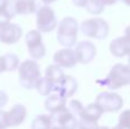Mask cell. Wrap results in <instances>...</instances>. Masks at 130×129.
Here are the masks:
<instances>
[{
    "mask_svg": "<svg viewBox=\"0 0 130 129\" xmlns=\"http://www.w3.org/2000/svg\"><path fill=\"white\" fill-rule=\"evenodd\" d=\"M57 34L56 38L59 45L63 47L71 48L78 41V32H79V24L78 21L74 17L67 16L64 17L61 22L57 24Z\"/></svg>",
    "mask_w": 130,
    "mask_h": 129,
    "instance_id": "obj_1",
    "label": "cell"
},
{
    "mask_svg": "<svg viewBox=\"0 0 130 129\" xmlns=\"http://www.w3.org/2000/svg\"><path fill=\"white\" fill-rule=\"evenodd\" d=\"M41 78V71L36 59H25L18 65V79L20 84L25 89L36 88Z\"/></svg>",
    "mask_w": 130,
    "mask_h": 129,
    "instance_id": "obj_2",
    "label": "cell"
},
{
    "mask_svg": "<svg viewBox=\"0 0 130 129\" xmlns=\"http://www.w3.org/2000/svg\"><path fill=\"white\" fill-rule=\"evenodd\" d=\"M99 84L106 86L111 90H117L124 86L130 85V66L122 63H118L112 66L107 77L104 80H99Z\"/></svg>",
    "mask_w": 130,
    "mask_h": 129,
    "instance_id": "obj_3",
    "label": "cell"
},
{
    "mask_svg": "<svg viewBox=\"0 0 130 129\" xmlns=\"http://www.w3.org/2000/svg\"><path fill=\"white\" fill-rule=\"evenodd\" d=\"M79 29L82 31V33L88 38L95 39H105L108 36L110 26L108 23L104 18L95 17V18H87L80 24Z\"/></svg>",
    "mask_w": 130,
    "mask_h": 129,
    "instance_id": "obj_4",
    "label": "cell"
},
{
    "mask_svg": "<svg viewBox=\"0 0 130 129\" xmlns=\"http://www.w3.org/2000/svg\"><path fill=\"white\" fill-rule=\"evenodd\" d=\"M37 27L41 33H48V32L54 31L57 27V18L55 15L54 9L48 5L40 6L37 9Z\"/></svg>",
    "mask_w": 130,
    "mask_h": 129,
    "instance_id": "obj_5",
    "label": "cell"
},
{
    "mask_svg": "<svg viewBox=\"0 0 130 129\" xmlns=\"http://www.w3.org/2000/svg\"><path fill=\"white\" fill-rule=\"evenodd\" d=\"M25 43L27 46L32 59H41L46 55V47L42 42V36L39 30H31L25 34Z\"/></svg>",
    "mask_w": 130,
    "mask_h": 129,
    "instance_id": "obj_6",
    "label": "cell"
},
{
    "mask_svg": "<svg viewBox=\"0 0 130 129\" xmlns=\"http://www.w3.org/2000/svg\"><path fill=\"white\" fill-rule=\"evenodd\" d=\"M96 103L101 106L103 112H118L123 106V98L117 93L103 91L96 97Z\"/></svg>",
    "mask_w": 130,
    "mask_h": 129,
    "instance_id": "obj_7",
    "label": "cell"
},
{
    "mask_svg": "<svg viewBox=\"0 0 130 129\" xmlns=\"http://www.w3.org/2000/svg\"><path fill=\"white\" fill-rule=\"evenodd\" d=\"M50 119H52L53 128L56 129H76L78 128V118L74 114L71 113L69 109L59 110L57 112L50 113Z\"/></svg>",
    "mask_w": 130,
    "mask_h": 129,
    "instance_id": "obj_8",
    "label": "cell"
},
{
    "mask_svg": "<svg viewBox=\"0 0 130 129\" xmlns=\"http://www.w3.org/2000/svg\"><path fill=\"white\" fill-rule=\"evenodd\" d=\"M74 46H75V48L73 50H74V54H75L78 63L88 64L94 61L95 56L97 54V49H96V46L91 41L83 40L75 43Z\"/></svg>",
    "mask_w": 130,
    "mask_h": 129,
    "instance_id": "obj_9",
    "label": "cell"
},
{
    "mask_svg": "<svg viewBox=\"0 0 130 129\" xmlns=\"http://www.w3.org/2000/svg\"><path fill=\"white\" fill-rule=\"evenodd\" d=\"M23 36V30L20 25L8 23L0 26V42L5 45H14L18 42Z\"/></svg>",
    "mask_w": 130,
    "mask_h": 129,
    "instance_id": "obj_10",
    "label": "cell"
},
{
    "mask_svg": "<svg viewBox=\"0 0 130 129\" xmlns=\"http://www.w3.org/2000/svg\"><path fill=\"white\" fill-rule=\"evenodd\" d=\"M53 59H54V64L65 69H72L78 63L74 50L72 48H67V47H64L62 49L57 50L54 54Z\"/></svg>",
    "mask_w": 130,
    "mask_h": 129,
    "instance_id": "obj_11",
    "label": "cell"
},
{
    "mask_svg": "<svg viewBox=\"0 0 130 129\" xmlns=\"http://www.w3.org/2000/svg\"><path fill=\"white\" fill-rule=\"evenodd\" d=\"M76 89H78V81L72 75H64L61 81L54 86V91H56L66 100L75 94Z\"/></svg>",
    "mask_w": 130,
    "mask_h": 129,
    "instance_id": "obj_12",
    "label": "cell"
},
{
    "mask_svg": "<svg viewBox=\"0 0 130 129\" xmlns=\"http://www.w3.org/2000/svg\"><path fill=\"white\" fill-rule=\"evenodd\" d=\"M110 52L114 57L130 56V38L118 37L110 42Z\"/></svg>",
    "mask_w": 130,
    "mask_h": 129,
    "instance_id": "obj_13",
    "label": "cell"
},
{
    "mask_svg": "<svg viewBox=\"0 0 130 129\" xmlns=\"http://www.w3.org/2000/svg\"><path fill=\"white\" fill-rule=\"evenodd\" d=\"M8 127H17L25 121L27 116L26 107L23 104H15L8 112H6Z\"/></svg>",
    "mask_w": 130,
    "mask_h": 129,
    "instance_id": "obj_14",
    "label": "cell"
},
{
    "mask_svg": "<svg viewBox=\"0 0 130 129\" xmlns=\"http://www.w3.org/2000/svg\"><path fill=\"white\" fill-rule=\"evenodd\" d=\"M103 110L101 109L98 104L96 102L91 103V104L87 105V106H83L82 111L79 114V119L83 121H87V122H92V123H97L98 120L102 118L103 116Z\"/></svg>",
    "mask_w": 130,
    "mask_h": 129,
    "instance_id": "obj_15",
    "label": "cell"
},
{
    "mask_svg": "<svg viewBox=\"0 0 130 129\" xmlns=\"http://www.w3.org/2000/svg\"><path fill=\"white\" fill-rule=\"evenodd\" d=\"M13 8L16 15H29L39 8L37 0H13Z\"/></svg>",
    "mask_w": 130,
    "mask_h": 129,
    "instance_id": "obj_16",
    "label": "cell"
},
{
    "mask_svg": "<svg viewBox=\"0 0 130 129\" xmlns=\"http://www.w3.org/2000/svg\"><path fill=\"white\" fill-rule=\"evenodd\" d=\"M64 107H66V98H64L57 93L48 95L47 100L45 101V109L50 113L57 112Z\"/></svg>",
    "mask_w": 130,
    "mask_h": 129,
    "instance_id": "obj_17",
    "label": "cell"
},
{
    "mask_svg": "<svg viewBox=\"0 0 130 129\" xmlns=\"http://www.w3.org/2000/svg\"><path fill=\"white\" fill-rule=\"evenodd\" d=\"M64 75H65V73H64L63 69H62L61 66L56 65V64L48 65L47 69H46V72H45V77L47 78L48 80H50V81L54 84V86L61 81Z\"/></svg>",
    "mask_w": 130,
    "mask_h": 129,
    "instance_id": "obj_18",
    "label": "cell"
},
{
    "mask_svg": "<svg viewBox=\"0 0 130 129\" xmlns=\"http://www.w3.org/2000/svg\"><path fill=\"white\" fill-rule=\"evenodd\" d=\"M53 123L50 116L48 114H40L36 117L31 123V129H52Z\"/></svg>",
    "mask_w": 130,
    "mask_h": 129,
    "instance_id": "obj_19",
    "label": "cell"
},
{
    "mask_svg": "<svg viewBox=\"0 0 130 129\" xmlns=\"http://www.w3.org/2000/svg\"><path fill=\"white\" fill-rule=\"evenodd\" d=\"M2 59H4V64H5V71H7V72H13V71L18 69L20 58H18L17 55L13 54V53H9V54L4 55Z\"/></svg>",
    "mask_w": 130,
    "mask_h": 129,
    "instance_id": "obj_20",
    "label": "cell"
},
{
    "mask_svg": "<svg viewBox=\"0 0 130 129\" xmlns=\"http://www.w3.org/2000/svg\"><path fill=\"white\" fill-rule=\"evenodd\" d=\"M36 89L41 96H48L52 91H54V84L46 77H41L36 86Z\"/></svg>",
    "mask_w": 130,
    "mask_h": 129,
    "instance_id": "obj_21",
    "label": "cell"
},
{
    "mask_svg": "<svg viewBox=\"0 0 130 129\" xmlns=\"http://www.w3.org/2000/svg\"><path fill=\"white\" fill-rule=\"evenodd\" d=\"M104 7L105 6H104L99 0H88L85 8H86V10L89 14H91V15H99V14L103 13Z\"/></svg>",
    "mask_w": 130,
    "mask_h": 129,
    "instance_id": "obj_22",
    "label": "cell"
},
{
    "mask_svg": "<svg viewBox=\"0 0 130 129\" xmlns=\"http://www.w3.org/2000/svg\"><path fill=\"white\" fill-rule=\"evenodd\" d=\"M111 129H130V109L121 112L118 125Z\"/></svg>",
    "mask_w": 130,
    "mask_h": 129,
    "instance_id": "obj_23",
    "label": "cell"
},
{
    "mask_svg": "<svg viewBox=\"0 0 130 129\" xmlns=\"http://www.w3.org/2000/svg\"><path fill=\"white\" fill-rule=\"evenodd\" d=\"M66 106H67V109L71 111V113L74 114L76 118H79V114H80V112L82 111V109H83V105L81 104V102L80 101H76V100L71 101V102L69 103V105L66 104Z\"/></svg>",
    "mask_w": 130,
    "mask_h": 129,
    "instance_id": "obj_24",
    "label": "cell"
},
{
    "mask_svg": "<svg viewBox=\"0 0 130 129\" xmlns=\"http://www.w3.org/2000/svg\"><path fill=\"white\" fill-rule=\"evenodd\" d=\"M97 127V123H92V122H87L83 120H78V128L76 129H95Z\"/></svg>",
    "mask_w": 130,
    "mask_h": 129,
    "instance_id": "obj_25",
    "label": "cell"
},
{
    "mask_svg": "<svg viewBox=\"0 0 130 129\" xmlns=\"http://www.w3.org/2000/svg\"><path fill=\"white\" fill-rule=\"evenodd\" d=\"M7 128H8V122H7L6 112L0 109V129H7Z\"/></svg>",
    "mask_w": 130,
    "mask_h": 129,
    "instance_id": "obj_26",
    "label": "cell"
},
{
    "mask_svg": "<svg viewBox=\"0 0 130 129\" xmlns=\"http://www.w3.org/2000/svg\"><path fill=\"white\" fill-rule=\"evenodd\" d=\"M7 102H8V96H7V94L5 93L4 90H0V109H2V107L7 104Z\"/></svg>",
    "mask_w": 130,
    "mask_h": 129,
    "instance_id": "obj_27",
    "label": "cell"
},
{
    "mask_svg": "<svg viewBox=\"0 0 130 129\" xmlns=\"http://www.w3.org/2000/svg\"><path fill=\"white\" fill-rule=\"evenodd\" d=\"M87 1H88V0H72V2H73L74 6L80 7V8H85Z\"/></svg>",
    "mask_w": 130,
    "mask_h": 129,
    "instance_id": "obj_28",
    "label": "cell"
},
{
    "mask_svg": "<svg viewBox=\"0 0 130 129\" xmlns=\"http://www.w3.org/2000/svg\"><path fill=\"white\" fill-rule=\"evenodd\" d=\"M9 4V0H0V11H4L7 9Z\"/></svg>",
    "mask_w": 130,
    "mask_h": 129,
    "instance_id": "obj_29",
    "label": "cell"
},
{
    "mask_svg": "<svg viewBox=\"0 0 130 129\" xmlns=\"http://www.w3.org/2000/svg\"><path fill=\"white\" fill-rule=\"evenodd\" d=\"M104 6H112V5H115L119 0H99Z\"/></svg>",
    "mask_w": 130,
    "mask_h": 129,
    "instance_id": "obj_30",
    "label": "cell"
},
{
    "mask_svg": "<svg viewBox=\"0 0 130 129\" xmlns=\"http://www.w3.org/2000/svg\"><path fill=\"white\" fill-rule=\"evenodd\" d=\"M6 72L5 71V64H4V59H2V56H0V73Z\"/></svg>",
    "mask_w": 130,
    "mask_h": 129,
    "instance_id": "obj_31",
    "label": "cell"
},
{
    "mask_svg": "<svg viewBox=\"0 0 130 129\" xmlns=\"http://www.w3.org/2000/svg\"><path fill=\"white\" fill-rule=\"evenodd\" d=\"M124 36L130 38V25H128V26L126 27V30H124Z\"/></svg>",
    "mask_w": 130,
    "mask_h": 129,
    "instance_id": "obj_32",
    "label": "cell"
},
{
    "mask_svg": "<svg viewBox=\"0 0 130 129\" xmlns=\"http://www.w3.org/2000/svg\"><path fill=\"white\" fill-rule=\"evenodd\" d=\"M41 1H42L45 5H50V4H53V2L57 1V0H41Z\"/></svg>",
    "mask_w": 130,
    "mask_h": 129,
    "instance_id": "obj_33",
    "label": "cell"
},
{
    "mask_svg": "<svg viewBox=\"0 0 130 129\" xmlns=\"http://www.w3.org/2000/svg\"><path fill=\"white\" fill-rule=\"evenodd\" d=\"M95 129H111V128H108V127H105V126H97Z\"/></svg>",
    "mask_w": 130,
    "mask_h": 129,
    "instance_id": "obj_34",
    "label": "cell"
},
{
    "mask_svg": "<svg viewBox=\"0 0 130 129\" xmlns=\"http://www.w3.org/2000/svg\"><path fill=\"white\" fill-rule=\"evenodd\" d=\"M122 2H123V4H126L127 6H129L130 7V0H121Z\"/></svg>",
    "mask_w": 130,
    "mask_h": 129,
    "instance_id": "obj_35",
    "label": "cell"
},
{
    "mask_svg": "<svg viewBox=\"0 0 130 129\" xmlns=\"http://www.w3.org/2000/svg\"><path fill=\"white\" fill-rule=\"evenodd\" d=\"M128 65L130 66V56H129V58H128Z\"/></svg>",
    "mask_w": 130,
    "mask_h": 129,
    "instance_id": "obj_36",
    "label": "cell"
},
{
    "mask_svg": "<svg viewBox=\"0 0 130 129\" xmlns=\"http://www.w3.org/2000/svg\"><path fill=\"white\" fill-rule=\"evenodd\" d=\"M52 129H56V128H52Z\"/></svg>",
    "mask_w": 130,
    "mask_h": 129,
    "instance_id": "obj_37",
    "label": "cell"
}]
</instances>
